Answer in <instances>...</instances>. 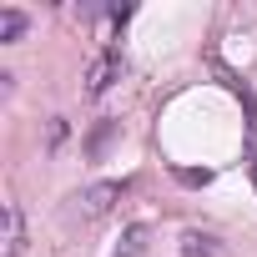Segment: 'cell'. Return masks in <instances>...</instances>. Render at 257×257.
<instances>
[{
  "mask_svg": "<svg viewBox=\"0 0 257 257\" xmlns=\"http://www.w3.org/2000/svg\"><path fill=\"white\" fill-rule=\"evenodd\" d=\"M227 76V86L237 91V101L247 106V177H252V187H257V96H252V86L242 81V76H232V71H222Z\"/></svg>",
  "mask_w": 257,
  "mask_h": 257,
  "instance_id": "obj_1",
  "label": "cell"
},
{
  "mask_svg": "<svg viewBox=\"0 0 257 257\" xmlns=\"http://www.w3.org/2000/svg\"><path fill=\"white\" fill-rule=\"evenodd\" d=\"M121 71H126L121 51H116V46H106V51L86 66V91H91V96H106V91H111V81H121Z\"/></svg>",
  "mask_w": 257,
  "mask_h": 257,
  "instance_id": "obj_2",
  "label": "cell"
},
{
  "mask_svg": "<svg viewBox=\"0 0 257 257\" xmlns=\"http://www.w3.org/2000/svg\"><path fill=\"white\" fill-rule=\"evenodd\" d=\"M126 187H132V182H96V187H86L76 197V212L81 217H101V212H111V202L126 197Z\"/></svg>",
  "mask_w": 257,
  "mask_h": 257,
  "instance_id": "obj_3",
  "label": "cell"
},
{
  "mask_svg": "<svg viewBox=\"0 0 257 257\" xmlns=\"http://www.w3.org/2000/svg\"><path fill=\"white\" fill-rule=\"evenodd\" d=\"M182 257H227V247H222V237H212V232H182Z\"/></svg>",
  "mask_w": 257,
  "mask_h": 257,
  "instance_id": "obj_4",
  "label": "cell"
},
{
  "mask_svg": "<svg viewBox=\"0 0 257 257\" xmlns=\"http://www.w3.org/2000/svg\"><path fill=\"white\" fill-rule=\"evenodd\" d=\"M26 252V222H21V207L6 202V252L0 257H21Z\"/></svg>",
  "mask_w": 257,
  "mask_h": 257,
  "instance_id": "obj_5",
  "label": "cell"
},
{
  "mask_svg": "<svg viewBox=\"0 0 257 257\" xmlns=\"http://www.w3.org/2000/svg\"><path fill=\"white\" fill-rule=\"evenodd\" d=\"M147 252H152V227H147V222H137V227H126V232H121L116 257H147Z\"/></svg>",
  "mask_w": 257,
  "mask_h": 257,
  "instance_id": "obj_6",
  "label": "cell"
},
{
  "mask_svg": "<svg viewBox=\"0 0 257 257\" xmlns=\"http://www.w3.org/2000/svg\"><path fill=\"white\" fill-rule=\"evenodd\" d=\"M26 11H16V6H6V11H0V46H11V41H21L26 36Z\"/></svg>",
  "mask_w": 257,
  "mask_h": 257,
  "instance_id": "obj_7",
  "label": "cell"
},
{
  "mask_svg": "<svg viewBox=\"0 0 257 257\" xmlns=\"http://www.w3.org/2000/svg\"><path fill=\"white\" fill-rule=\"evenodd\" d=\"M111 137H116V121H101V126H96V137H91V157H101Z\"/></svg>",
  "mask_w": 257,
  "mask_h": 257,
  "instance_id": "obj_8",
  "label": "cell"
}]
</instances>
